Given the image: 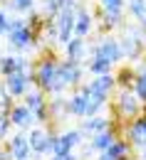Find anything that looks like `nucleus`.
<instances>
[{"mask_svg": "<svg viewBox=\"0 0 146 160\" xmlns=\"http://www.w3.org/2000/svg\"><path fill=\"white\" fill-rule=\"evenodd\" d=\"M106 128H111L109 126V118H104V116H92V118H87V121H82V131L84 136H97V133H102V131H106Z\"/></svg>", "mask_w": 146, "mask_h": 160, "instance_id": "2eb2a0df", "label": "nucleus"}, {"mask_svg": "<svg viewBox=\"0 0 146 160\" xmlns=\"http://www.w3.org/2000/svg\"><path fill=\"white\" fill-rule=\"evenodd\" d=\"M27 22L25 20H20V18H13V20H8V35L10 32H15V30H20V27H25Z\"/></svg>", "mask_w": 146, "mask_h": 160, "instance_id": "7c9ffc66", "label": "nucleus"}, {"mask_svg": "<svg viewBox=\"0 0 146 160\" xmlns=\"http://www.w3.org/2000/svg\"><path fill=\"white\" fill-rule=\"evenodd\" d=\"M119 140V136L111 131V128H106V131H102V133H97V136H92V140H89V145H92V150L94 153H106L114 143Z\"/></svg>", "mask_w": 146, "mask_h": 160, "instance_id": "ddd939ff", "label": "nucleus"}, {"mask_svg": "<svg viewBox=\"0 0 146 160\" xmlns=\"http://www.w3.org/2000/svg\"><path fill=\"white\" fill-rule=\"evenodd\" d=\"M122 49H124L126 57H139V44H136V42H126Z\"/></svg>", "mask_w": 146, "mask_h": 160, "instance_id": "c85d7f7f", "label": "nucleus"}, {"mask_svg": "<svg viewBox=\"0 0 146 160\" xmlns=\"http://www.w3.org/2000/svg\"><path fill=\"white\" fill-rule=\"evenodd\" d=\"M131 145H146V123H144V116H139V118H134L129 126H126V138Z\"/></svg>", "mask_w": 146, "mask_h": 160, "instance_id": "9b49d317", "label": "nucleus"}, {"mask_svg": "<svg viewBox=\"0 0 146 160\" xmlns=\"http://www.w3.org/2000/svg\"><path fill=\"white\" fill-rule=\"evenodd\" d=\"M27 140H30L32 155H52V136L45 128H32L27 133Z\"/></svg>", "mask_w": 146, "mask_h": 160, "instance_id": "0eeeda50", "label": "nucleus"}, {"mask_svg": "<svg viewBox=\"0 0 146 160\" xmlns=\"http://www.w3.org/2000/svg\"><path fill=\"white\" fill-rule=\"evenodd\" d=\"M25 106L30 108V111H40L47 106V101H45V91L42 89H30L27 94H25Z\"/></svg>", "mask_w": 146, "mask_h": 160, "instance_id": "6ab92c4d", "label": "nucleus"}, {"mask_svg": "<svg viewBox=\"0 0 146 160\" xmlns=\"http://www.w3.org/2000/svg\"><path fill=\"white\" fill-rule=\"evenodd\" d=\"M144 123H146V116H144Z\"/></svg>", "mask_w": 146, "mask_h": 160, "instance_id": "e433bc0d", "label": "nucleus"}, {"mask_svg": "<svg viewBox=\"0 0 146 160\" xmlns=\"http://www.w3.org/2000/svg\"><path fill=\"white\" fill-rule=\"evenodd\" d=\"M13 108V96L8 94L5 84H0V111H10Z\"/></svg>", "mask_w": 146, "mask_h": 160, "instance_id": "b1692460", "label": "nucleus"}, {"mask_svg": "<svg viewBox=\"0 0 146 160\" xmlns=\"http://www.w3.org/2000/svg\"><path fill=\"white\" fill-rule=\"evenodd\" d=\"M87 69L92 77H104V74H111V62L104 57H92L87 62Z\"/></svg>", "mask_w": 146, "mask_h": 160, "instance_id": "a211bd4d", "label": "nucleus"}, {"mask_svg": "<svg viewBox=\"0 0 146 160\" xmlns=\"http://www.w3.org/2000/svg\"><path fill=\"white\" fill-rule=\"evenodd\" d=\"M102 10H106V12H122V0H102Z\"/></svg>", "mask_w": 146, "mask_h": 160, "instance_id": "cd10ccee", "label": "nucleus"}, {"mask_svg": "<svg viewBox=\"0 0 146 160\" xmlns=\"http://www.w3.org/2000/svg\"><path fill=\"white\" fill-rule=\"evenodd\" d=\"M57 81L62 84L64 89H67V86H79V84H82V67H79V62H72V59L60 62Z\"/></svg>", "mask_w": 146, "mask_h": 160, "instance_id": "39448f33", "label": "nucleus"}, {"mask_svg": "<svg viewBox=\"0 0 146 160\" xmlns=\"http://www.w3.org/2000/svg\"><path fill=\"white\" fill-rule=\"evenodd\" d=\"M92 57H104V59H109L114 64V62H119L124 57V49H122L119 42H114V40H102L94 49H92Z\"/></svg>", "mask_w": 146, "mask_h": 160, "instance_id": "1a4fd4ad", "label": "nucleus"}, {"mask_svg": "<svg viewBox=\"0 0 146 160\" xmlns=\"http://www.w3.org/2000/svg\"><path fill=\"white\" fill-rule=\"evenodd\" d=\"M67 153H72V148H69V143L64 140V136H55L52 133V158L55 155H67Z\"/></svg>", "mask_w": 146, "mask_h": 160, "instance_id": "4be33fe9", "label": "nucleus"}, {"mask_svg": "<svg viewBox=\"0 0 146 160\" xmlns=\"http://www.w3.org/2000/svg\"><path fill=\"white\" fill-rule=\"evenodd\" d=\"M8 116L13 121V126H18V128H30V126L35 123L32 111H30L25 103H13V108L8 111Z\"/></svg>", "mask_w": 146, "mask_h": 160, "instance_id": "9d476101", "label": "nucleus"}, {"mask_svg": "<svg viewBox=\"0 0 146 160\" xmlns=\"http://www.w3.org/2000/svg\"><path fill=\"white\" fill-rule=\"evenodd\" d=\"M74 22H77V10H74V5H69V8H62L60 10V15H57V32H60V42H67L72 40V32H74Z\"/></svg>", "mask_w": 146, "mask_h": 160, "instance_id": "423d86ee", "label": "nucleus"}, {"mask_svg": "<svg viewBox=\"0 0 146 160\" xmlns=\"http://www.w3.org/2000/svg\"><path fill=\"white\" fill-rule=\"evenodd\" d=\"M57 69H60V64L55 59H42L35 67V84H37V89L52 94V89L57 86Z\"/></svg>", "mask_w": 146, "mask_h": 160, "instance_id": "f257e3e1", "label": "nucleus"}, {"mask_svg": "<svg viewBox=\"0 0 146 160\" xmlns=\"http://www.w3.org/2000/svg\"><path fill=\"white\" fill-rule=\"evenodd\" d=\"M89 32H92V15H89V10L79 8V10H77V22H74V35H77V37H84V35H89Z\"/></svg>", "mask_w": 146, "mask_h": 160, "instance_id": "f3484780", "label": "nucleus"}, {"mask_svg": "<svg viewBox=\"0 0 146 160\" xmlns=\"http://www.w3.org/2000/svg\"><path fill=\"white\" fill-rule=\"evenodd\" d=\"M10 126H13V121H10V116H8V111H0V140L8 138Z\"/></svg>", "mask_w": 146, "mask_h": 160, "instance_id": "393cba45", "label": "nucleus"}, {"mask_svg": "<svg viewBox=\"0 0 146 160\" xmlns=\"http://www.w3.org/2000/svg\"><path fill=\"white\" fill-rule=\"evenodd\" d=\"M141 160H146V145H141Z\"/></svg>", "mask_w": 146, "mask_h": 160, "instance_id": "c9c22d12", "label": "nucleus"}, {"mask_svg": "<svg viewBox=\"0 0 146 160\" xmlns=\"http://www.w3.org/2000/svg\"><path fill=\"white\" fill-rule=\"evenodd\" d=\"M32 2H35V0H13L10 5H13L15 10H32Z\"/></svg>", "mask_w": 146, "mask_h": 160, "instance_id": "2f4dec72", "label": "nucleus"}, {"mask_svg": "<svg viewBox=\"0 0 146 160\" xmlns=\"http://www.w3.org/2000/svg\"><path fill=\"white\" fill-rule=\"evenodd\" d=\"M114 86H116V77H111V74H104V77H94V79L89 81V99H97V101H109L111 96V91H114Z\"/></svg>", "mask_w": 146, "mask_h": 160, "instance_id": "20e7f679", "label": "nucleus"}, {"mask_svg": "<svg viewBox=\"0 0 146 160\" xmlns=\"http://www.w3.org/2000/svg\"><path fill=\"white\" fill-rule=\"evenodd\" d=\"M64 49H67V59L79 62L82 54H84V40L82 37H74V40H69L67 44H64Z\"/></svg>", "mask_w": 146, "mask_h": 160, "instance_id": "412c9836", "label": "nucleus"}, {"mask_svg": "<svg viewBox=\"0 0 146 160\" xmlns=\"http://www.w3.org/2000/svg\"><path fill=\"white\" fill-rule=\"evenodd\" d=\"M60 10H62L60 0H45V12L47 15H60Z\"/></svg>", "mask_w": 146, "mask_h": 160, "instance_id": "bb28decb", "label": "nucleus"}, {"mask_svg": "<svg viewBox=\"0 0 146 160\" xmlns=\"http://www.w3.org/2000/svg\"><path fill=\"white\" fill-rule=\"evenodd\" d=\"M102 20H104V27L109 30V27H114V25H119V20H122V12H102Z\"/></svg>", "mask_w": 146, "mask_h": 160, "instance_id": "a878e982", "label": "nucleus"}, {"mask_svg": "<svg viewBox=\"0 0 146 160\" xmlns=\"http://www.w3.org/2000/svg\"><path fill=\"white\" fill-rule=\"evenodd\" d=\"M97 160H114V158H109L106 153H99V158H97Z\"/></svg>", "mask_w": 146, "mask_h": 160, "instance_id": "f704fd0d", "label": "nucleus"}, {"mask_svg": "<svg viewBox=\"0 0 146 160\" xmlns=\"http://www.w3.org/2000/svg\"><path fill=\"white\" fill-rule=\"evenodd\" d=\"M27 69H30V62L25 57H0V72L5 77L15 72H27Z\"/></svg>", "mask_w": 146, "mask_h": 160, "instance_id": "4468645a", "label": "nucleus"}, {"mask_svg": "<svg viewBox=\"0 0 146 160\" xmlns=\"http://www.w3.org/2000/svg\"><path fill=\"white\" fill-rule=\"evenodd\" d=\"M87 108H89V96L77 89V91L67 99V116H84V118H87Z\"/></svg>", "mask_w": 146, "mask_h": 160, "instance_id": "f8f14e48", "label": "nucleus"}, {"mask_svg": "<svg viewBox=\"0 0 146 160\" xmlns=\"http://www.w3.org/2000/svg\"><path fill=\"white\" fill-rule=\"evenodd\" d=\"M0 160H15V158H13L10 150H0Z\"/></svg>", "mask_w": 146, "mask_h": 160, "instance_id": "72a5a7b5", "label": "nucleus"}, {"mask_svg": "<svg viewBox=\"0 0 146 160\" xmlns=\"http://www.w3.org/2000/svg\"><path fill=\"white\" fill-rule=\"evenodd\" d=\"M129 153H131V143L124 140V138H119L109 150H106V155L114 158V160H129Z\"/></svg>", "mask_w": 146, "mask_h": 160, "instance_id": "aec40b11", "label": "nucleus"}, {"mask_svg": "<svg viewBox=\"0 0 146 160\" xmlns=\"http://www.w3.org/2000/svg\"><path fill=\"white\" fill-rule=\"evenodd\" d=\"M5 150H10L15 160H30V158H32L30 140H27V136H22V133H15L13 138L5 140Z\"/></svg>", "mask_w": 146, "mask_h": 160, "instance_id": "6e6552de", "label": "nucleus"}, {"mask_svg": "<svg viewBox=\"0 0 146 160\" xmlns=\"http://www.w3.org/2000/svg\"><path fill=\"white\" fill-rule=\"evenodd\" d=\"M35 81V69H27V72H15V74H8L5 77V89L8 94L15 99V96H25L30 91V84Z\"/></svg>", "mask_w": 146, "mask_h": 160, "instance_id": "f03ea898", "label": "nucleus"}, {"mask_svg": "<svg viewBox=\"0 0 146 160\" xmlns=\"http://www.w3.org/2000/svg\"><path fill=\"white\" fill-rule=\"evenodd\" d=\"M3 32H8V15L0 10V35H3Z\"/></svg>", "mask_w": 146, "mask_h": 160, "instance_id": "473e14b6", "label": "nucleus"}, {"mask_svg": "<svg viewBox=\"0 0 146 160\" xmlns=\"http://www.w3.org/2000/svg\"><path fill=\"white\" fill-rule=\"evenodd\" d=\"M116 111L122 118H139L141 113V99L131 91V89H122L119 96H116Z\"/></svg>", "mask_w": 146, "mask_h": 160, "instance_id": "7ed1b4c3", "label": "nucleus"}, {"mask_svg": "<svg viewBox=\"0 0 146 160\" xmlns=\"http://www.w3.org/2000/svg\"><path fill=\"white\" fill-rule=\"evenodd\" d=\"M62 136H64V140L69 143V148H72V150H74L77 145H82V140H84V133L79 131V128H72V131H64Z\"/></svg>", "mask_w": 146, "mask_h": 160, "instance_id": "5701e85b", "label": "nucleus"}, {"mask_svg": "<svg viewBox=\"0 0 146 160\" xmlns=\"http://www.w3.org/2000/svg\"><path fill=\"white\" fill-rule=\"evenodd\" d=\"M30 44H32V30H30V25H25L20 30L10 32V47H15V49H27Z\"/></svg>", "mask_w": 146, "mask_h": 160, "instance_id": "dca6fc26", "label": "nucleus"}, {"mask_svg": "<svg viewBox=\"0 0 146 160\" xmlns=\"http://www.w3.org/2000/svg\"><path fill=\"white\" fill-rule=\"evenodd\" d=\"M131 12L141 18V15L146 12V2H144V0H131Z\"/></svg>", "mask_w": 146, "mask_h": 160, "instance_id": "c756f323", "label": "nucleus"}]
</instances>
